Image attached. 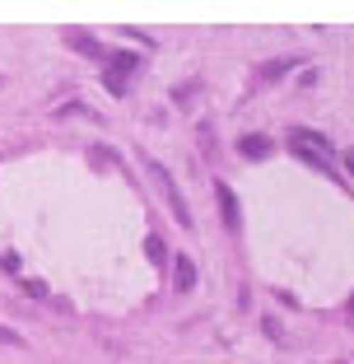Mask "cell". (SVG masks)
Returning a JSON list of instances; mask_svg holds the SVG:
<instances>
[{"instance_id":"4","label":"cell","mask_w":354,"mask_h":364,"mask_svg":"<svg viewBox=\"0 0 354 364\" xmlns=\"http://www.w3.org/2000/svg\"><path fill=\"white\" fill-rule=\"evenodd\" d=\"M238 154H243V159H266L270 154V136H243L238 140Z\"/></svg>"},{"instance_id":"6","label":"cell","mask_w":354,"mask_h":364,"mask_svg":"<svg viewBox=\"0 0 354 364\" xmlns=\"http://www.w3.org/2000/svg\"><path fill=\"white\" fill-rule=\"evenodd\" d=\"M65 43H70V47H79V52H89V56H103V52H98V38H94V33L65 28Z\"/></svg>"},{"instance_id":"13","label":"cell","mask_w":354,"mask_h":364,"mask_svg":"<svg viewBox=\"0 0 354 364\" xmlns=\"http://www.w3.org/2000/svg\"><path fill=\"white\" fill-rule=\"evenodd\" d=\"M103 85H108L112 94H126V89H131V80H121V75H112V70H108V75H103Z\"/></svg>"},{"instance_id":"9","label":"cell","mask_w":354,"mask_h":364,"mask_svg":"<svg viewBox=\"0 0 354 364\" xmlns=\"http://www.w3.org/2000/svg\"><path fill=\"white\" fill-rule=\"evenodd\" d=\"M289 65H299V56H284V61L266 65V70H261V80H280V75H284V70H289Z\"/></svg>"},{"instance_id":"17","label":"cell","mask_w":354,"mask_h":364,"mask_svg":"<svg viewBox=\"0 0 354 364\" xmlns=\"http://www.w3.org/2000/svg\"><path fill=\"white\" fill-rule=\"evenodd\" d=\"M350 313H354V294H350Z\"/></svg>"},{"instance_id":"3","label":"cell","mask_w":354,"mask_h":364,"mask_svg":"<svg viewBox=\"0 0 354 364\" xmlns=\"http://www.w3.org/2000/svg\"><path fill=\"white\" fill-rule=\"evenodd\" d=\"M215 196H219V215H224V225L238 229V220H243V215H238V196L228 192V182H215Z\"/></svg>"},{"instance_id":"14","label":"cell","mask_w":354,"mask_h":364,"mask_svg":"<svg viewBox=\"0 0 354 364\" xmlns=\"http://www.w3.org/2000/svg\"><path fill=\"white\" fill-rule=\"evenodd\" d=\"M261 327H266V336H270V341H284V327H280L275 318H266V322H261Z\"/></svg>"},{"instance_id":"8","label":"cell","mask_w":354,"mask_h":364,"mask_svg":"<svg viewBox=\"0 0 354 364\" xmlns=\"http://www.w3.org/2000/svg\"><path fill=\"white\" fill-rule=\"evenodd\" d=\"M135 65H140V56H135V52H112V75L126 80L131 70H135Z\"/></svg>"},{"instance_id":"1","label":"cell","mask_w":354,"mask_h":364,"mask_svg":"<svg viewBox=\"0 0 354 364\" xmlns=\"http://www.w3.org/2000/svg\"><path fill=\"white\" fill-rule=\"evenodd\" d=\"M289 150L299 154V159H308L312 168L331 173V178H336V173H341V168H336V150H331V145H326L322 136H317V131H294V136H289Z\"/></svg>"},{"instance_id":"15","label":"cell","mask_w":354,"mask_h":364,"mask_svg":"<svg viewBox=\"0 0 354 364\" xmlns=\"http://www.w3.org/2000/svg\"><path fill=\"white\" fill-rule=\"evenodd\" d=\"M0 267H5V271H19V252H0Z\"/></svg>"},{"instance_id":"2","label":"cell","mask_w":354,"mask_h":364,"mask_svg":"<svg viewBox=\"0 0 354 364\" xmlns=\"http://www.w3.org/2000/svg\"><path fill=\"white\" fill-rule=\"evenodd\" d=\"M154 178H159L163 196H168V210H172V220H177V225H182V229H192V210H187L182 192H177V182H172V173L163 168V164H154Z\"/></svg>"},{"instance_id":"16","label":"cell","mask_w":354,"mask_h":364,"mask_svg":"<svg viewBox=\"0 0 354 364\" xmlns=\"http://www.w3.org/2000/svg\"><path fill=\"white\" fill-rule=\"evenodd\" d=\"M345 168H350V178H354V150H345Z\"/></svg>"},{"instance_id":"10","label":"cell","mask_w":354,"mask_h":364,"mask_svg":"<svg viewBox=\"0 0 354 364\" xmlns=\"http://www.w3.org/2000/svg\"><path fill=\"white\" fill-rule=\"evenodd\" d=\"M56 117H94V112H89L84 103H61V107H56Z\"/></svg>"},{"instance_id":"7","label":"cell","mask_w":354,"mask_h":364,"mask_svg":"<svg viewBox=\"0 0 354 364\" xmlns=\"http://www.w3.org/2000/svg\"><path fill=\"white\" fill-rule=\"evenodd\" d=\"M145 257H150L154 267H163V262H168V243H163L159 234H150V238H145Z\"/></svg>"},{"instance_id":"12","label":"cell","mask_w":354,"mask_h":364,"mask_svg":"<svg viewBox=\"0 0 354 364\" xmlns=\"http://www.w3.org/2000/svg\"><path fill=\"white\" fill-rule=\"evenodd\" d=\"M0 346H14V350H23V336L14 332V327H0Z\"/></svg>"},{"instance_id":"11","label":"cell","mask_w":354,"mask_h":364,"mask_svg":"<svg viewBox=\"0 0 354 364\" xmlns=\"http://www.w3.org/2000/svg\"><path fill=\"white\" fill-rule=\"evenodd\" d=\"M23 294L28 299H47V280H23Z\"/></svg>"},{"instance_id":"5","label":"cell","mask_w":354,"mask_h":364,"mask_svg":"<svg viewBox=\"0 0 354 364\" xmlns=\"http://www.w3.org/2000/svg\"><path fill=\"white\" fill-rule=\"evenodd\" d=\"M172 276H177V280H172L177 289H192V285H196V262H192V257L182 252V257L172 262Z\"/></svg>"}]
</instances>
